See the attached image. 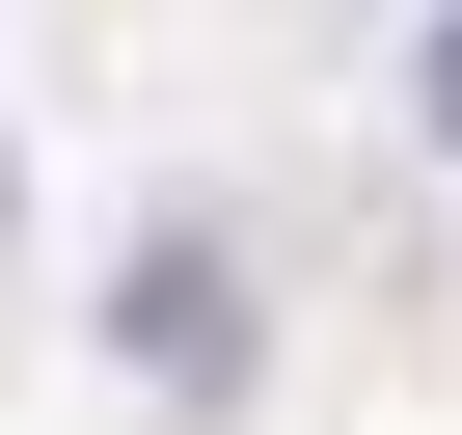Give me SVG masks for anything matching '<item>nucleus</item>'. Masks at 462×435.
<instances>
[{"instance_id":"1","label":"nucleus","mask_w":462,"mask_h":435,"mask_svg":"<svg viewBox=\"0 0 462 435\" xmlns=\"http://www.w3.org/2000/svg\"><path fill=\"white\" fill-rule=\"evenodd\" d=\"M109 327H136V354H163L190 408L245 381V300H217V245H136V273H109Z\"/></svg>"},{"instance_id":"2","label":"nucleus","mask_w":462,"mask_h":435,"mask_svg":"<svg viewBox=\"0 0 462 435\" xmlns=\"http://www.w3.org/2000/svg\"><path fill=\"white\" fill-rule=\"evenodd\" d=\"M435 136H462V0H435Z\"/></svg>"}]
</instances>
